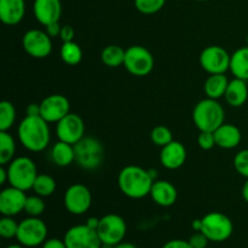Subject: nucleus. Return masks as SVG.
I'll return each instance as SVG.
<instances>
[{"instance_id": "obj_51", "label": "nucleus", "mask_w": 248, "mask_h": 248, "mask_svg": "<svg viewBox=\"0 0 248 248\" xmlns=\"http://www.w3.org/2000/svg\"><path fill=\"white\" fill-rule=\"evenodd\" d=\"M102 248H103V247H102ZM104 248H109V247H108V246H107V247H104Z\"/></svg>"}, {"instance_id": "obj_21", "label": "nucleus", "mask_w": 248, "mask_h": 248, "mask_svg": "<svg viewBox=\"0 0 248 248\" xmlns=\"http://www.w3.org/2000/svg\"><path fill=\"white\" fill-rule=\"evenodd\" d=\"M216 145L223 149H234L241 143L242 135L237 126L232 124H223L215 131Z\"/></svg>"}, {"instance_id": "obj_42", "label": "nucleus", "mask_w": 248, "mask_h": 248, "mask_svg": "<svg viewBox=\"0 0 248 248\" xmlns=\"http://www.w3.org/2000/svg\"><path fill=\"white\" fill-rule=\"evenodd\" d=\"M26 115L28 116H40V104L31 103L26 108Z\"/></svg>"}, {"instance_id": "obj_24", "label": "nucleus", "mask_w": 248, "mask_h": 248, "mask_svg": "<svg viewBox=\"0 0 248 248\" xmlns=\"http://www.w3.org/2000/svg\"><path fill=\"white\" fill-rule=\"evenodd\" d=\"M229 85V80L224 74H211L203 85V90L208 98L219 99L224 97Z\"/></svg>"}, {"instance_id": "obj_9", "label": "nucleus", "mask_w": 248, "mask_h": 248, "mask_svg": "<svg viewBox=\"0 0 248 248\" xmlns=\"http://www.w3.org/2000/svg\"><path fill=\"white\" fill-rule=\"evenodd\" d=\"M202 220L201 232L212 242L227 241L234 232V225L228 216L220 212L207 213Z\"/></svg>"}, {"instance_id": "obj_27", "label": "nucleus", "mask_w": 248, "mask_h": 248, "mask_svg": "<svg viewBox=\"0 0 248 248\" xmlns=\"http://www.w3.org/2000/svg\"><path fill=\"white\" fill-rule=\"evenodd\" d=\"M16 143L7 131H0V165L6 166L14 160Z\"/></svg>"}, {"instance_id": "obj_26", "label": "nucleus", "mask_w": 248, "mask_h": 248, "mask_svg": "<svg viewBox=\"0 0 248 248\" xmlns=\"http://www.w3.org/2000/svg\"><path fill=\"white\" fill-rule=\"evenodd\" d=\"M125 53L126 50H124L119 45H108L102 50L101 60L104 65L109 68H118L124 65L125 62Z\"/></svg>"}, {"instance_id": "obj_43", "label": "nucleus", "mask_w": 248, "mask_h": 248, "mask_svg": "<svg viewBox=\"0 0 248 248\" xmlns=\"http://www.w3.org/2000/svg\"><path fill=\"white\" fill-rule=\"evenodd\" d=\"M6 182H9V173H7V169L5 166L0 167V184L4 186Z\"/></svg>"}, {"instance_id": "obj_29", "label": "nucleus", "mask_w": 248, "mask_h": 248, "mask_svg": "<svg viewBox=\"0 0 248 248\" xmlns=\"http://www.w3.org/2000/svg\"><path fill=\"white\" fill-rule=\"evenodd\" d=\"M31 189L36 195L41 196V198L51 196L56 191V181L48 174L39 173Z\"/></svg>"}, {"instance_id": "obj_38", "label": "nucleus", "mask_w": 248, "mask_h": 248, "mask_svg": "<svg viewBox=\"0 0 248 248\" xmlns=\"http://www.w3.org/2000/svg\"><path fill=\"white\" fill-rule=\"evenodd\" d=\"M75 36V31L72 26H63L61 29L60 38L62 39L63 43H68V41H74Z\"/></svg>"}, {"instance_id": "obj_3", "label": "nucleus", "mask_w": 248, "mask_h": 248, "mask_svg": "<svg viewBox=\"0 0 248 248\" xmlns=\"http://www.w3.org/2000/svg\"><path fill=\"white\" fill-rule=\"evenodd\" d=\"M193 120L200 131L215 132L224 124L225 111L217 99L205 98L199 102L193 110Z\"/></svg>"}, {"instance_id": "obj_6", "label": "nucleus", "mask_w": 248, "mask_h": 248, "mask_svg": "<svg viewBox=\"0 0 248 248\" xmlns=\"http://www.w3.org/2000/svg\"><path fill=\"white\" fill-rule=\"evenodd\" d=\"M154 56L148 48L140 45H133L126 50L124 67L130 74L143 78L149 75L154 69Z\"/></svg>"}, {"instance_id": "obj_16", "label": "nucleus", "mask_w": 248, "mask_h": 248, "mask_svg": "<svg viewBox=\"0 0 248 248\" xmlns=\"http://www.w3.org/2000/svg\"><path fill=\"white\" fill-rule=\"evenodd\" d=\"M28 196L26 191L10 186L0 191V213L7 217H14L24 211Z\"/></svg>"}, {"instance_id": "obj_19", "label": "nucleus", "mask_w": 248, "mask_h": 248, "mask_svg": "<svg viewBox=\"0 0 248 248\" xmlns=\"http://www.w3.org/2000/svg\"><path fill=\"white\" fill-rule=\"evenodd\" d=\"M150 198L156 205L161 207H170L174 205L178 198L176 186L169 181H155L150 190Z\"/></svg>"}, {"instance_id": "obj_11", "label": "nucleus", "mask_w": 248, "mask_h": 248, "mask_svg": "<svg viewBox=\"0 0 248 248\" xmlns=\"http://www.w3.org/2000/svg\"><path fill=\"white\" fill-rule=\"evenodd\" d=\"M63 203H64L65 210L72 215H85L92 205V194L84 184H73L65 190Z\"/></svg>"}, {"instance_id": "obj_28", "label": "nucleus", "mask_w": 248, "mask_h": 248, "mask_svg": "<svg viewBox=\"0 0 248 248\" xmlns=\"http://www.w3.org/2000/svg\"><path fill=\"white\" fill-rule=\"evenodd\" d=\"M61 58L68 65H78L82 60V50L74 41L63 43L61 47Z\"/></svg>"}, {"instance_id": "obj_47", "label": "nucleus", "mask_w": 248, "mask_h": 248, "mask_svg": "<svg viewBox=\"0 0 248 248\" xmlns=\"http://www.w3.org/2000/svg\"><path fill=\"white\" fill-rule=\"evenodd\" d=\"M114 248H137L136 247V245L131 244V242H120V244H118L116 246H114Z\"/></svg>"}, {"instance_id": "obj_49", "label": "nucleus", "mask_w": 248, "mask_h": 248, "mask_svg": "<svg viewBox=\"0 0 248 248\" xmlns=\"http://www.w3.org/2000/svg\"><path fill=\"white\" fill-rule=\"evenodd\" d=\"M246 43H247V46H248V34H247V38H246Z\"/></svg>"}, {"instance_id": "obj_36", "label": "nucleus", "mask_w": 248, "mask_h": 248, "mask_svg": "<svg viewBox=\"0 0 248 248\" xmlns=\"http://www.w3.org/2000/svg\"><path fill=\"white\" fill-rule=\"evenodd\" d=\"M198 144L202 150H210L216 145L215 133L208 131H200L198 137Z\"/></svg>"}, {"instance_id": "obj_5", "label": "nucleus", "mask_w": 248, "mask_h": 248, "mask_svg": "<svg viewBox=\"0 0 248 248\" xmlns=\"http://www.w3.org/2000/svg\"><path fill=\"white\" fill-rule=\"evenodd\" d=\"M7 173L10 186L24 191L33 188L34 182L39 174L36 165L27 156H19L12 160L7 165Z\"/></svg>"}, {"instance_id": "obj_1", "label": "nucleus", "mask_w": 248, "mask_h": 248, "mask_svg": "<svg viewBox=\"0 0 248 248\" xmlns=\"http://www.w3.org/2000/svg\"><path fill=\"white\" fill-rule=\"evenodd\" d=\"M154 182L149 170H144L136 165L124 167L118 177V184L121 193L135 200L150 195Z\"/></svg>"}, {"instance_id": "obj_17", "label": "nucleus", "mask_w": 248, "mask_h": 248, "mask_svg": "<svg viewBox=\"0 0 248 248\" xmlns=\"http://www.w3.org/2000/svg\"><path fill=\"white\" fill-rule=\"evenodd\" d=\"M33 14L36 21L44 27L60 22L62 2L61 0H34Z\"/></svg>"}, {"instance_id": "obj_23", "label": "nucleus", "mask_w": 248, "mask_h": 248, "mask_svg": "<svg viewBox=\"0 0 248 248\" xmlns=\"http://www.w3.org/2000/svg\"><path fill=\"white\" fill-rule=\"evenodd\" d=\"M51 161L58 167H67L75 161L74 145L58 140L52 145L50 152Z\"/></svg>"}, {"instance_id": "obj_7", "label": "nucleus", "mask_w": 248, "mask_h": 248, "mask_svg": "<svg viewBox=\"0 0 248 248\" xmlns=\"http://www.w3.org/2000/svg\"><path fill=\"white\" fill-rule=\"evenodd\" d=\"M47 227L39 217H28L18 224L17 241L22 246L34 248L47 240Z\"/></svg>"}, {"instance_id": "obj_22", "label": "nucleus", "mask_w": 248, "mask_h": 248, "mask_svg": "<svg viewBox=\"0 0 248 248\" xmlns=\"http://www.w3.org/2000/svg\"><path fill=\"white\" fill-rule=\"evenodd\" d=\"M224 98L227 103L232 108H240L244 106L248 99V86L246 80L237 79V78L230 80Z\"/></svg>"}, {"instance_id": "obj_12", "label": "nucleus", "mask_w": 248, "mask_h": 248, "mask_svg": "<svg viewBox=\"0 0 248 248\" xmlns=\"http://www.w3.org/2000/svg\"><path fill=\"white\" fill-rule=\"evenodd\" d=\"M24 51L33 58L43 60L52 52V38L40 29H29L22 39Z\"/></svg>"}, {"instance_id": "obj_33", "label": "nucleus", "mask_w": 248, "mask_h": 248, "mask_svg": "<svg viewBox=\"0 0 248 248\" xmlns=\"http://www.w3.org/2000/svg\"><path fill=\"white\" fill-rule=\"evenodd\" d=\"M166 0H135V6L140 14L154 15L161 11Z\"/></svg>"}, {"instance_id": "obj_37", "label": "nucleus", "mask_w": 248, "mask_h": 248, "mask_svg": "<svg viewBox=\"0 0 248 248\" xmlns=\"http://www.w3.org/2000/svg\"><path fill=\"white\" fill-rule=\"evenodd\" d=\"M188 241L193 248H207L210 240L202 232H195V234L191 235Z\"/></svg>"}, {"instance_id": "obj_31", "label": "nucleus", "mask_w": 248, "mask_h": 248, "mask_svg": "<svg viewBox=\"0 0 248 248\" xmlns=\"http://www.w3.org/2000/svg\"><path fill=\"white\" fill-rule=\"evenodd\" d=\"M45 208L46 205L44 199L35 194V195L27 198L23 212H26L29 217H40L45 212Z\"/></svg>"}, {"instance_id": "obj_18", "label": "nucleus", "mask_w": 248, "mask_h": 248, "mask_svg": "<svg viewBox=\"0 0 248 248\" xmlns=\"http://www.w3.org/2000/svg\"><path fill=\"white\" fill-rule=\"evenodd\" d=\"M186 160V149L178 140H172L161 148L160 162L167 170H178Z\"/></svg>"}, {"instance_id": "obj_20", "label": "nucleus", "mask_w": 248, "mask_h": 248, "mask_svg": "<svg viewBox=\"0 0 248 248\" xmlns=\"http://www.w3.org/2000/svg\"><path fill=\"white\" fill-rule=\"evenodd\" d=\"M26 15L24 0H0V19L6 26H16Z\"/></svg>"}, {"instance_id": "obj_46", "label": "nucleus", "mask_w": 248, "mask_h": 248, "mask_svg": "<svg viewBox=\"0 0 248 248\" xmlns=\"http://www.w3.org/2000/svg\"><path fill=\"white\" fill-rule=\"evenodd\" d=\"M191 227H193V229L195 230V232H201V228H202V220L195 219L193 222V224H191Z\"/></svg>"}, {"instance_id": "obj_39", "label": "nucleus", "mask_w": 248, "mask_h": 248, "mask_svg": "<svg viewBox=\"0 0 248 248\" xmlns=\"http://www.w3.org/2000/svg\"><path fill=\"white\" fill-rule=\"evenodd\" d=\"M162 248H193L189 244V241H184V240H171V241L166 242V244L162 246Z\"/></svg>"}, {"instance_id": "obj_32", "label": "nucleus", "mask_w": 248, "mask_h": 248, "mask_svg": "<svg viewBox=\"0 0 248 248\" xmlns=\"http://www.w3.org/2000/svg\"><path fill=\"white\" fill-rule=\"evenodd\" d=\"M150 140L157 147H165L173 140V135L171 130L166 126H156L150 132Z\"/></svg>"}, {"instance_id": "obj_10", "label": "nucleus", "mask_w": 248, "mask_h": 248, "mask_svg": "<svg viewBox=\"0 0 248 248\" xmlns=\"http://www.w3.org/2000/svg\"><path fill=\"white\" fill-rule=\"evenodd\" d=\"M232 55L218 45H211L203 48L200 53V65L208 74H224L230 69Z\"/></svg>"}, {"instance_id": "obj_35", "label": "nucleus", "mask_w": 248, "mask_h": 248, "mask_svg": "<svg viewBox=\"0 0 248 248\" xmlns=\"http://www.w3.org/2000/svg\"><path fill=\"white\" fill-rule=\"evenodd\" d=\"M234 167L240 176L248 178V149L237 153L234 157Z\"/></svg>"}, {"instance_id": "obj_40", "label": "nucleus", "mask_w": 248, "mask_h": 248, "mask_svg": "<svg viewBox=\"0 0 248 248\" xmlns=\"http://www.w3.org/2000/svg\"><path fill=\"white\" fill-rule=\"evenodd\" d=\"M61 29H62V27L60 26V22H55V23H51L45 27V31L51 38H57V36H60Z\"/></svg>"}, {"instance_id": "obj_8", "label": "nucleus", "mask_w": 248, "mask_h": 248, "mask_svg": "<svg viewBox=\"0 0 248 248\" xmlns=\"http://www.w3.org/2000/svg\"><path fill=\"white\" fill-rule=\"evenodd\" d=\"M126 232H127L126 222L120 216L110 213V215L99 218L97 234L104 246L114 247L123 242L125 239Z\"/></svg>"}, {"instance_id": "obj_45", "label": "nucleus", "mask_w": 248, "mask_h": 248, "mask_svg": "<svg viewBox=\"0 0 248 248\" xmlns=\"http://www.w3.org/2000/svg\"><path fill=\"white\" fill-rule=\"evenodd\" d=\"M241 194H242V198H244V200L248 203V178L246 179V182L244 183V186H242Z\"/></svg>"}, {"instance_id": "obj_15", "label": "nucleus", "mask_w": 248, "mask_h": 248, "mask_svg": "<svg viewBox=\"0 0 248 248\" xmlns=\"http://www.w3.org/2000/svg\"><path fill=\"white\" fill-rule=\"evenodd\" d=\"M70 113L69 99L63 94H51L40 103V116L45 121L58 123Z\"/></svg>"}, {"instance_id": "obj_13", "label": "nucleus", "mask_w": 248, "mask_h": 248, "mask_svg": "<svg viewBox=\"0 0 248 248\" xmlns=\"http://www.w3.org/2000/svg\"><path fill=\"white\" fill-rule=\"evenodd\" d=\"M63 241L67 248H102L103 246L97 230L91 229L86 224L74 225L68 229Z\"/></svg>"}, {"instance_id": "obj_41", "label": "nucleus", "mask_w": 248, "mask_h": 248, "mask_svg": "<svg viewBox=\"0 0 248 248\" xmlns=\"http://www.w3.org/2000/svg\"><path fill=\"white\" fill-rule=\"evenodd\" d=\"M41 248H67L65 246L64 241L63 240H58V239H48L41 245Z\"/></svg>"}, {"instance_id": "obj_48", "label": "nucleus", "mask_w": 248, "mask_h": 248, "mask_svg": "<svg viewBox=\"0 0 248 248\" xmlns=\"http://www.w3.org/2000/svg\"><path fill=\"white\" fill-rule=\"evenodd\" d=\"M6 248H24V246H22L21 244H19V245H10V246H7Z\"/></svg>"}, {"instance_id": "obj_50", "label": "nucleus", "mask_w": 248, "mask_h": 248, "mask_svg": "<svg viewBox=\"0 0 248 248\" xmlns=\"http://www.w3.org/2000/svg\"><path fill=\"white\" fill-rule=\"evenodd\" d=\"M198 1H208V0H198Z\"/></svg>"}, {"instance_id": "obj_30", "label": "nucleus", "mask_w": 248, "mask_h": 248, "mask_svg": "<svg viewBox=\"0 0 248 248\" xmlns=\"http://www.w3.org/2000/svg\"><path fill=\"white\" fill-rule=\"evenodd\" d=\"M16 121V108L9 101L0 103V131H9Z\"/></svg>"}, {"instance_id": "obj_34", "label": "nucleus", "mask_w": 248, "mask_h": 248, "mask_svg": "<svg viewBox=\"0 0 248 248\" xmlns=\"http://www.w3.org/2000/svg\"><path fill=\"white\" fill-rule=\"evenodd\" d=\"M18 224L12 217H4L0 219V236L4 239H14L17 236L18 232Z\"/></svg>"}, {"instance_id": "obj_4", "label": "nucleus", "mask_w": 248, "mask_h": 248, "mask_svg": "<svg viewBox=\"0 0 248 248\" xmlns=\"http://www.w3.org/2000/svg\"><path fill=\"white\" fill-rule=\"evenodd\" d=\"M75 162L81 169L93 171L101 167L104 161V147L94 137H84L74 144Z\"/></svg>"}, {"instance_id": "obj_2", "label": "nucleus", "mask_w": 248, "mask_h": 248, "mask_svg": "<svg viewBox=\"0 0 248 248\" xmlns=\"http://www.w3.org/2000/svg\"><path fill=\"white\" fill-rule=\"evenodd\" d=\"M18 138L27 150L33 153L43 152L50 143L48 123L41 116H28L21 121L18 126Z\"/></svg>"}, {"instance_id": "obj_14", "label": "nucleus", "mask_w": 248, "mask_h": 248, "mask_svg": "<svg viewBox=\"0 0 248 248\" xmlns=\"http://www.w3.org/2000/svg\"><path fill=\"white\" fill-rule=\"evenodd\" d=\"M56 135H57L58 140L74 145L85 137L84 120L78 114L69 113L57 123Z\"/></svg>"}, {"instance_id": "obj_44", "label": "nucleus", "mask_w": 248, "mask_h": 248, "mask_svg": "<svg viewBox=\"0 0 248 248\" xmlns=\"http://www.w3.org/2000/svg\"><path fill=\"white\" fill-rule=\"evenodd\" d=\"M98 224H99V218H96V217L89 218V219H87V222H86L87 227H90L91 229H94V230H97V228H98Z\"/></svg>"}, {"instance_id": "obj_25", "label": "nucleus", "mask_w": 248, "mask_h": 248, "mask_svg": "<svg viewBox=\"0 0 248 248\" xmlns=\"http://www.w3.org/2000/svg\"><path fill=\"white\" fill-rule=\"evenodd\" d=\"M230 72L235 78L248 80V46L237 48L232 55L230 60Z\"/></svg>"}]
</instances>
